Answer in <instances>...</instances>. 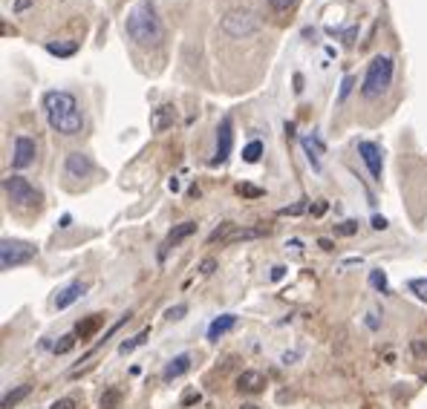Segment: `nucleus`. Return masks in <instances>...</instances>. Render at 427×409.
Returning <instances> with one entry per match:
<instances>
[{
  "mask_svg": "<svg viewBox=\"0 0 427 409\" xmlns=\"http://www.w3.org/2000/svg\"><path fill=\"white\" fill-rule=\"evenodd\" d=\"M353 84H355V78H353V75H346V78H344V84H341V92H338V104L346 101V95L353 92Z\"/></svg>",
  "mask_w": 427,
  "mask_h": 409,
  "instance_id": "obj_30",
  "label": "nucleus"
},
{
  "mask_svg": "<svg viewBox=\"0 0 427 409\" xmlns=\"http://www.w3.org/2000/svg\"><path fill=\"white\" fill-rule=\"evenodd\" d=\"M75 340H79V337H75V335H64L61 340H58V343L52 346V352H55V355H67L70 349L75 346Z\"/></svg>",
  "mask_w": 427,
  "mask_h": 409,
  "instance_id": "obj_27",
  "label": "nucleus"
},
{
  "mask_svg": "<svg viewBox=\"0 0 427 409\" xmlns=\"http://www.w3.org/2000/svg\"><path fill=\"white\" fill-rule=\"evenodd\" d=\"M173 122H177V110H173L170 104H162L150 112V130H156V133L173 127Z\"/></svg>",
  "mask_w": 427,
  "mask_h": 409,
  "instance_id": "obj_13",
  "label": "nucleus"
},
{
  "mask_svg": "<svg viewBox=\"0 0 427 409\" xmlns=\"http://www.w3.org/2000/svg\"><path fill=\"white\" fill-rule=\"evenodd\" d=\"M38 257V248L32 242H24V240H3L0 242V268L3 271H12L17 265H26Z\"/></svg>",
  "mask_w": 427,
  "mask_h": 409,
  "instance_id": "obj_4",
  "label": "nucleus"
},
{
  "mask_svg": "<svg viewBox=\"0 0 427 409\" xmlns=\"http://www.w3.org/2000/svg\"><path fill=\"white\" fill-rule=\"evenodd\" d=\"M49 409H75V401L72 398H61V401H55Z\"/></svg>",
  "mask_w": 427,
  "mask_h": 409,
  "instance_id": "obj_36",
  "label": "nucleus"
},
{
  "mask_svg": "<svg viewBox=\"0 0 427 409\" xmlns=\"http://www.w3.org/2000/svg\"><path fill=\"white\" fill-rule=\"evenodd\" d=\"M124 32L127 37L142 47V49H156L165 37V26L159 21L156 9H153L150 0H139V3H133L124 15Z\"/></svg>",
  "mask_w": 427,
  "mask_h": 409,
  "instance_id": "obj_1",
  "label": "nucleus"
},
{
  "mask_svg": "<svg viewBox=\"0 0 427 409\" xmlns=\"http://www.w3.org/2000/svg\"><path fill=\"white\" fill-rule=\"evenodd\" d=\"M303 210H306V205H303V202H298V205L280 208V217H298V213H303Z\"/></svg>",
  "mask_w": 427,
  "mask_h": 409,
  "instance_id": "obj_33",
  "label": "nucleus"
},
{
  "mask_svg": "<svg viewBox=\"0 0 427 409\" xmlns=\"http://www.w3.org/2000/svg\"><path fill=\"white\" fill-rule=\"evenodd\" d=\"M303 150H306V156H309V162H312V167L315 170H321V153H323V144H321V139L312 133V135H303Z\"/></svg>",
  "mask_w": 427,
  "mask_h": 409,
  "instance_id": "obj_17",
  "label": "nucleus"
},
{
  "mask_svg": "<svg viewBox=\"0 0 427 409\" xmlns=\"http://www.w3.org/2000/svg\"><path fill=\"white\" fill-rule=\"evenodd\" d=\"M260 159H263V142H251V144L243 147V162L255 165V162H260Z\"/></svg>",
  "mask_w": 427,
  "mask_h": 409,
  "instance_id": "obj_23",
  "label": "nucleus"
},
{
  "mask_svg": "<svg viewBox=\"0 0 427 409\" xmlns=\"http://www.w3.org/2000/svg\"><path fill=\"white\" fill-rule=\"evenodd\" d=\"M35 153H38L35 139H29V135H17L15 147H12V167L15 170H26L35 162Z\"/></svg>",
  "mask_w": 427,
  "mask_h": 409,
  "instance_id": "obj_8",
  "label": "nucleus"
},
{
  "mask_svg": "<svg viewBox=\"0 0 427 409\" xmlns=\"http://www.w3.org/2000/svg\"><path fill=\"white\" fill-rule=\"evenodd\" d=\"M326 210V202H318L315 208H309V213H315V217H321V213Z\"/></svg>",
  "mask_w": 427,
  "mask_h": 409,
  "instance_id": "obj_38",
  "label": "nucleus"
},
{
  "mask_svg": "<svg viewBox=\"0 0 427 409\" xmlns=\"http://www.w3.org/2000/svg\"><path fill=\"white\" fill-rule=\"evenodd\" d=\"M358 153H361V162L370 170V176L376 182H381V170H384V162H381V147L373 144V142H361L358 144Z\"/></svg>",
  "mask_w": 427,
  "mask_h": 409,
  "instance_id": "obj_10",
  "label": "nucleus"
},
{
  "mask_svg": "<svg viewBox=\"0 0 427 409\" xmlns=\"http://www.w3.org/2000/svg\"><path fill=\"white\" fill-rule=\"evenodd\" d=\"M220 26H223V32L228 37H251L260 29V21H257V15L251 9H234V12H228L223 17Z\"/></svg>",
  "mask_w": 427,
  "mask_h": 409,
  "instance_id": "obj_5",
  "label": "nucleus"
},
{
  "mask_svg": "<svg viewBox=\"0 0 427 409\" xmlns=\"http://www.w3.org/2000/svg\"><path fill=\"white\" fill-rule=\"evenodd\" d=\"M147 335H150V328H145V332H139V335L130 337V340H122V346H119V355H130V352H136V349H139V346H145Z\"/></svg>",
  "mask_w": 427,
  "mask_h": 409,
  "instance_id": "obj_21",
  "label": "nucleus"
},
{
  "mask_svg": "<svg viewBox=\"0 0 427 409\" xmlns=\"http://www.w3.org/2000/svg\"><path fill=\"white\" fill-rule=\"evenodd\" d=\"M3 190L6 197L17 205V208H32L38 202V190L24 179V176H6L3 179Z\"/></svg>",
  "mask_w": 427,
  "mask_h": 409,
  "instance_id": "obj_6",
  "label": "nucleus"
},
{
  "mask_svg": "<svg viewBox=\"0 0 427 409\" xmlns=\"http://www.w3.org/2000/svg\"><path fill=\"white\" fill-rule=\"evenodd\" d=\"M185 311H188V306H182V303H179V306L168 308V315H165V317H168V320H182V317H185Z\"/></svg>",
  "mask_w": 427,
  "mask_h": 409,
  "instance_id": "obj_32",
  "label": "nucleus"
},
{
  "mask_svg": "<svg viewBox=\"0 0 427 409\" xmlns=\"http://www.w3.org/2000/svg\"><path fill=\"white\" fill-rule=\"evenodd\" d=\"M44 112L49 127L61 135H79L84 130V112L79 107V99L67 90H49L44 95Z\"/></svg>",
  "mask_w": 427,
  "mask_h": 409,
  "instance_id": "obj_2",
  "label": "nucleus"
},
{
  "mask_svg": "<svg viewBox=\"0 0 427 409\" xmlns=\"http://www.w3.org/2000/svg\"><path fill=\"white\" fill-rule=\"evenodd\" d=\"M75 49H79L75 41H49L47 44V52L55 58H70V55H75Z\"/></svg>",
  "mask_w": 427,
  "mask_h": 409,
  "instance_id": "obj_20",
  "label": "nucleus"
},
{
  "mask_svg": "<svg viewBox=\"0 0 427 409\" xmlns=\"http://www.w3.org/2000/svg\"><path fill=\"white\" fill-rule=\"evenodd\" d=\"M393 69L396 67H393L390 55H376L373 58L370 67H366V72H364V84H361V95L366 101H373V99L387 92V87L393 84Z\"/></svg>",
  "mask_w": 427,
  "mask_h": 409,
  "instance_id": "obj_3",
  "label": "nucleus"
},
{
  "mask_svg": "<svg viewBox=\"0 0 427 409\" xmlns=\"http://www.w3.org/2000/svg\"><path fill=\"white\" fill-rule=\"evenodd\" d=\"M318 245H321L323 251H332V242H329V240H318Z\"/></svg>",
  "mask_w": 427,
  "mask_h": 409,
  "instance_id": "obj_42",
  "label": "nucleus"
},
{
  "mask_svg": "<svg viewBox=\"0 0 427 409\" xmlns=\"http://www.w3.org/2000/svg\"><path fill=\"white\" fill-rule=\"evenodd\" d=\"M263 386H266V375L257 372V369H245V372L237 378V389L240 392H248V395L263 392Z\"/></svg>",
  "mask_w": 427,
  "mask_h": 409,
  "instance_id": "obj_11",
  "label": "nucleus"
},
{
  "mask_svg": "<svg viewBox=\"0 0 427 409\" xmlns=\"http://www.w3.org/2000/svg\"><path fill=\"white\" fill-rule=\"evenodd\" d=\"M295 3H298V0H268V6L275 9V12H289Z\"/></svg>",
  "mask_w": 427,
  "mask_h": 409,
  "instance_id": "obj_31",
  "label": "nucleus"
},
{
  "mask_svg": "<svg viewBox=\"0 0 427 409\" xmlns=\"http://www.w3.org/2000/svg\"><path fill=\"white\" fill-rule=\"evenodd\" d=\"M234 326H237V315H220L217 320H214V323L208 326V340H211V343H217V340L225 337Z\"/></svg>",
  "mask_w": 427,
  "mask_h": 409,
  "instance_id": "obj_14",
  "label": "nucleus"
},
{
  "mask_svg": "<svg viewBox=\"0 0 427 409\" xmlns=\"http://www.w3.org/2000/svg\"><path fill=\"white\" fill-rule=\"evenodd\" d=\"M64 173L70 179H87V176H92V159L81 150H72L64 159Z\"/></svg>",
  "mask_w": 427,
  "mask_h": 409,
  "instance_id": "obj_9",
  "label": "nucleus"
},
{
  "mask_svg": "<svg viewBox=\"0 0 427 409\" xmlns=\"http://www.w3.org/2000/svg\"><path fill=\"white\" fill-rule=\"evenodd\" d=\"M191 369V355H177V358H170L162 369V381H173V378H182L185 372Z\"/></svg>",
  "mask_w": 427,
  "mask_h": 409,
  "instance_id": "obj_15",
  "label": "nucleus"
},
{
  "mask_svg": "<svg viewBox=\"0 0 427 409\" xmlns=\"http://www.w3.org/2000/svg\"><path fill=\"white\" fill-rule=\"evenodd\" d=\"M237 193H240V197H245V199H260L263 197V187L251 185V182H243V185H237Z\"/></svg>",
  "mask_w": 427,
  "mask_h": 409,
  "instance_id": "obj_25",
  "label": "nucleus"
},
{
  "mask_svg": "<svg viewBox=\"0 0 427 409\" xmlns=\"http://www.w3.org/2000/svg\"><path fill=\"white\" fill-rule=\"evenodd\" d=\"M84 283H70L67 288H61V291H58V294H55V308L58 311H64V308H70L75 300H81L84 297Z\"/></svg>",
  "mask_w": 427,
  "mask_h": 409,
  "instance_id": "obj_12",
  "label": "nucleus"
},
{
  "mask_svg": "<svg viewBox=\"0 0 427 409\" xmlns=\"http://www.w3.org/2000/svg\"><path fill=\"white\" fill-rule=\"evenodd\" d=\"M193 231H197V222H179L177 228H170L168 240H165V248H173V245H179L182 240H188V237H191Z\"/></svg>",
  "mask_w": 427,
  "mask_h": 409,
  "instance_id": "obj_18",
  "label": "nucleus"
},
{
  "mask_svg": "<svg viewBox=\"0 0 427 409\" xmlns=\"http://www.w3.org/2000/svg\"><path fill=\"white\" fill-rule=\"evenodd\" d=\"M231 233H234V222H223L220 228H214L211 233H208V245H214V242H225Z\"/></svg>",
  "mask_w": 427,
  "mask_h": 409,
  "instance_id": "obj_22",
  "label": "nucleus"
},
{
  "mask_svg": "<svg viewBox=\"0 0 427 409\" xmlns=\"http://www.w3.org/2000/svg\"><path fill=\"white\" fill-rule=\"evenodd\" d=\"M370 285H373L376 291H381V294L387 291V274H384L381 268H373V271H370Z\"/></svg>",
  "mask_w": 427,
  "mask_h": 409,
  "instance_id": "obj_26",
  "label": "nucleus"
},
{
  "mask_svg": "<svg viewBox=\"0 0 427 409\" xmlns=\"http://www.w3.org/2000/svg\"><path fill=\"white\" fill-rule=\"evenodd\" d=\"M387 225H390V222H387L384 217H373V228H376V231H384Z\"/></svg>",
  "mask_w": 427,
  "mask_h": 409,
  "instance_id": "obj_37",
  "label": "nucleus"
},
{
  "mask_svg": "<svg viewBox=\"0 0 427 409\" xmlns=\"http://www.w3.org/2000/svg\"><path fill=\"white\" fill-rule=\"evenodd\" d=\"M231 150H234V127H231V119H223L220 127H217V147H214V156H211V167L223 165Z\"/></svg>",
  "mask_w": 427,
  "mask_h": 409,
  "instance_id": "obj_7",
  "label": "nucleus"
},
{
  "mask_svg": "<svg viewBox=\"0 0 427 409\" xmlns=\"http://www.w3.org/2000/svg\"><path fill=\"white\" fill-rule=\"evenodd\" d=\"M29 392H32V386H29V383L15 386L12 392H6V395H3V403H0V409H12V406H17V403H21V401H24Z\"/></svg>",
  "mask_w": 427,
  "mask_h": 409,
  "instance_id": "obj_19",
  "label": "nucleus"
},
{
  "mask_svg": "<svg viewBox=\"0 0 427 409\" xmlns=\"http://www.w3.org/2000/svg\"><path fill=\"white\" fill-rule=\"evenodd\" d=\"M355 231H358V222H353V219H349V222H341V225H335V233H338V237H353Z\"/></svg>",
  "mask_w": 427,
  "mask_h": 409,
  "instance_id": "obj_29",
  "label": "nucleus"
},
{
  "mask_svg": "<svg viewBox=\"0 0 427 409\" xmlns=\"http://www.w3.org/2000/svg\"><path fill=\"white\" fill-rule=\"evenodd\" d=\"M283 277V265H277L275 271H271V280H280Z\"/></svg>",
  "mask_w": 427,
  "mask_h": 409,
  "instance_id": "obj_41",
  "label": "nucleus"
},
{
  "mask_svg": "<svg viewBox=\"0 0 427 409\" xmlns=\"http://www.w3.org/2000/svg\"><path fill=\"white\" fill-rule=\"evenodd\" d=\"M214 268H217V260H202V265H200V274H214Z\"/></svg>",
  "mask_w": 427,
  "mask_h": 409,
  "instance_id": "obj_35",
  "label": "nucleus"
},
{
  "mask_svg": "<svg viewBox=\"0 0 427 409\" xmlns=\"http://www.w3.org/2000/svg\"><path fill=\"white\" fill-rule=\"evenodd\" d=\"M200 401H202V395H200V392H193V389L182 395V406H193V403H200Z\"/></svg>",
  "mask_w": 427,
  "mask_h": 409,
  "instance_id": "obj_34",
  "label": "nucleus"
},
{
  "mask_svg": "<svg viewBox=\"0 0 427 409\" xmlns=\"http://www.w3.org/2000/svg\"><path fill=\"white\" fill-rule=\"evenodd\" d=\"M29 3H32V0H15V12H24Z\"/></svg>",
  "mask_w": 427,
  "mask_h": 409,
  "instance_id": "obj_39",
  "label": "nucleus"
},
{
  "mask_svg": "<svg viewBox=\"0 0 427 409\" xmlns=\"http://www.w3.org/2000/svg\"><path fill=\"white\" fill-rule=\"evenodd\" d=\"M240 409H260V406H255V403H243Z\"/></svg>",
  "mask_w": 427,
  "mask_h": 409,
  "instance_id": "obj_43",
  "label": "nucleus"
},
{
  "mask_svg": "<svg viewBox=\"0 0 427 409\" xmlns=\"http://www.w3.org/2000/svg\"><path fill=\"white\" fill-rule=\"evenodd\" d=\"M104 315H90V317H84V320H79V326H75V337H81V340H90V337H95L99 335V328L104 326Z\"/></svg>",
  "mask_w": 427,
  "mask_h": 409,
  "instance_id": "obj_16",
  "label": "nucleus"
},
{
  "mask_svg": "<svg viewBox=\"0 0 427 409\" xmlns=\"http://www.w3.org/2000/svg\"><path fill=\"white\" fill-rule=\"evenodd\" d=\"M295 358H298V352H286L283 355V363H295Z\"/></svg>",
  "mask_w": 427,
  "mask_h": 409,
  "instance_id": "obj_40",
  "label": "nucleus"
},
{
  "mask_svg": "<svg viewBox=\"0 0 427 409\" xmlns=\"http://www.w3.org/2000/svg\"><path fill=\"white\" fill-rule=\"evenodd\" d=\"M99 403H102V409H119V403H122V389H107Z\"/></svg>",
  "mask_w": 427,
  "mask_h": 409,
  "instance_id": "obj_24",
  "label": "nucleus"
},
{
  "mask_svg": "<svg viewBox=\"0 0 427 409\" xmlns=\"http://www.w3.org/2000/svg\"><path fill=\"white\" fill-rule=\"evenodd\" d=\"M407 288H410L419 300L427 303V280H410V283H407Z\"/></svg>",
  "mask_w": 427,
  "mask_h": 409,
  "instance_id": "obj_28",
  "label": "nucleus"
}]
</instances>
